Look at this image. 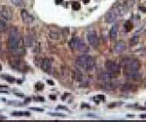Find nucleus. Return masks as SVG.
<instances>
[{"mask_svg": "<svg viewBox=\"0 0 146 122\" xmlns=\"http://www.w3.org/2000/svg\"><path fill=\"white\" fill-rule=\"evenodd\" d=\"M21 41L22 37L21 34L15 27H12L9 32L8 41H7V48L10 52L14 54H23V49L21 48Z\"/></svg>", "mask_w": 146, "mask_h": 122, "instance_id": "nucleus-1", "label": "nucleus"}, {"mask_svg": "<svg viewBox=\"0 0 146 122\" xmlns=\"http://www.w3.org/2000/svg\"><path fill=\"white\" fill-rule=\"evenodd\" d=\"M76 65L84 70H91L95 67L96 61L91 56L83 55L76 59Z\"/></svg>", "mask_w": 146, "mask_h": 122, "instance_id": "nucleus-2", "label": "nucleus"}, {"mask_svg": "<svg viewBox=\"0 0 146 122\" xmlns=\"http://www.w3.org/2000/svg\"><path fill=\"white\" fill-rule=\"evenodd\" d=\"M121 65L124 72L126 71H138L140 69V63L135 58H125L121 60Z\"/></svg>", "mask_w": 146, "mask_h": 122, "instance_id": "nucleus-3", "label": "nucleus"}, {"mask_svg": "<svg viewBox=\"0 0 146 122\" xmlns=\"http://www.w3.org/2000/svg\"><path fill=\"white\" fill-rule=\"evenodd\" d=\"M68 45L73 50L81 51V52H85V51H88V47L86 46V44L84 43L79 37H73L71 40L69 41Z\"/></svg>", "mask_w": 146, "mask_h": 122, "instance_id": "nucleus-4", "label": "nucleus"}, {"mask_svg": "<svg viewBox=\"0 0 146 122\" xmlns=\"http://www.w3.org/2000/svg\"><path fill=\"white\" fill-rule=\"evenodd\" d=\"M105 69L110 74H112L114 77L118 76L120 71H121V67L117 63L113 62V61L108 60L105 62Z\"/></svg>", "mask_w": 146, "mask_h": 122, "instance_id": "nucleus-5", "label": "nucleus"}, {"mask_svg": "<svg viewBox=\"0 0 146 122\" xmlns=\"http://www.w3.org/2000/svg\"><path fill=\"white\" fill-rule=\"evenodd\" d=\"M122 15V12H121V8L117 7V9H111L105 14V22L107 23H114L115 21L117 20V18L119 16Z\"/></svg>", "mask_w": 146, "mask_h": 122, "instance_id": "nucleus-6", "label": "nucleus"}, {"mask_svg": "<svg viewBox=\"0 0 146 122\" xmlns=\"http://www.w3.org/2000/svg\"><path fill=\"white\" fill-rule=\"evenodd\" d=\"M0 16L6 21H11L13 19V12L8 6H2L0 10Z\"/></svg>", "mask_w": 146, "mask_h": 122, "instance_id": "nucleus-7", "label": "nucleus"}, {"mask_svg": "<svg viewBox=\"0 0 146 122\" xmlns=\"http://www.w3.org/2000/svg\"><path fill=\"white\" fill-rule=\"evenodd\" d=\"M87 38H88V42H89V44H90L91 46H93V47L98 46V34H96V31H90V32H89Z\"/></svg>", "mask_w": 146, "mask_h": 122, "instance_id": "nucleus-8", "label": "nucleus"}, {"mask_svg": "<svg viewBox=\"0 0 146 122\" xmlns=\"http://www.w3.org/2000/svg\"><path fill=\"white\" fill-rule=\"evenodd\" d=\"M21 17L23 19V22L25 23H30L33 22V20H34L33 16L30 15V14L28 13L27 10H25V9L21 11Z\"/></svg>", "mask_w": 146, "mask_h": 122, "instance_id": "nucleus-9", "label": "nucleus"}, {"mask_svg": "<svg viewBox=\"0 0 146 122\" xmlns=\"http://www.w3.org/2000/svg\"><path fill=\"white\" fill-rule=\"evenodd\" d=\"M41 67L47 73H51L52 71V61L50 59H44L41 63Z\"/></svg>", "mask_w": 146, "mask_h": 122, "instance_id": "nucleus-10", "label": "nucleus"}, {"mask_svg": "<svg viewBox=\"0 0 146 122\" xmlns=\"http://www.w3.org/2000/svg\"><path fill=\"white\" fill-rule=\"evenodd\" d=\"M100 79L103 83H107V82H110L112 81V79L114 78V76L112 74H110L108 71H101V73L98 75Z\"/></svg>", "mask_w": 146, "mask_h": 122, "instance_id": "nucleus-11", "label": "nucleus"}, {"mask_svg": "<svg viewBox=\"0 0 146 122\" xmlns=\"http://www.w3.org/2000/svg\"><path fill=\"white\" fill-rule=\"evenodd\" d=\"M126 44H125V42L123 41H119L117 42L116 44H115L114 46V52L116 54H121L123 53L125 50H126Z\"/></svg>", "mask_w": 146, "mask_h": 122, "instance_id": "nucleus-12", "label": "nucleus"}, {"mask_svg": "<svg viewBox=\"0 0 146 122\" xmlns=\"http://www.w3.org/2000/svg\"><path fill=\"white\" fill-rule=\"evenodd\" d=\"M23 65H25L19 59H14V60L11 61V67L17 70H23Z\"/></svg>", "mask_w": 146, "mask_h": 122, "instance_id": "nucleus-13", "label": "nucleus"}, {"mask_svg": "<svg viewBox=\"0 0 146 122\" xmlns=\"http://www.w3.org/2000/svg\"><path fill=\"white\" fill-rule=\"evenodd\" d=\"M118 32H119V25H117V23H115V25H112V27L109 30V36H110V38H111V39L117 38Z\"/></svg>", "mask_w": 146, "mask_h": 122, "instance_id": "nucleus-14", "label": "nucleus"}, {"mask_svg": "<svg viewBox=\"0 0 146 122\" xmlns=\"http://www.w3.org/2000/svg\"><path fill=\"white\" fill-rule=\"evenodd\" d=\"M34 37L31 36V35H27V36L25 37V40H23V44H25V47H31L33 46L34 44Z\"/></svg>", "mask_w": 146, "mask_h": 122, "instance_id": "nucleus-15", "label": "nucleus"}, {"mask_svg": "<svg viewBox=\"0 0 146 122\" xmlns=\"http://www.w3.org/2000/svg\"><path fill=\"white\" fill-rule=\"evenodd\" d=\"M7 30V23L5 21H3L2 19H0V33L6 31Z\"/></svg>", "mask_w": 146, "mask_h": 122, "instance_id": "nucleus-16", "label": "nucleus"}, {"mask_svg": "<svg viewBox=\"0 0 146 122\" xmlns=\"http://www.w3.org/2000/svg\"><path fill=\"white\" fill-rule=\"evenodd\" d=\"M124 27H125V29H126L127 32H129L131 29H133V23H131V21H127L124 25Z\"/></svg>", "mask_w": 146, "mask_h": 122, "instance_id": "nucleus-17", "label": "nucleus"}, {"mask_svg": "<svg viewBox=\"0 0 146 122\" xmlns=\"http://www.w3.org/2000/svg\"><path fill=\"white\" fill-rule=\"evenodd\" d=\"M138 41H139V37H138V35H135V36L131 37V44L133 46H135V45H136V44L138 43Z\"/></svg>", "mask_w": 146, "mask_h": 122, "instance_id": "nucleus-18", "label": "nucleus"}, {"mask_svg": "<svg viewBox=\"0 0 146 122\" xmlns=\"http://www.w3.org/2000/svg\"><path fill=\"white\" fill-rule=\"evenodd\" d=\"M12 115L14 116H29V112H23V111H21V112H13Z\"/></svg>", "mask_w": 146, "mask_h": 122, "instance_id": "nucleus-19", "label": "nucleus"}, {"mask_svg": "<svg viewBox=\"0 0 146 122\" xmlns=\"http://www.w3.org/2000/svg\"><path fill=\"white\" fill-rule=\"evenodd\" d=\"M1 77L3 79H5L6 81H9V82H11V83H14V82L16 81V79L14 78V77H12L10 75H1Z\"/></svg>", "mask_w": 146, "mask_h": 122, "instance_id": "nucleus-20", "label": "nucleus"}, {"mask_svg": "<svg viewBox=\"0 0 146 122\" xmlns=\"http://www.w3.org/2000/svg\"><path fill=\"white\" fill-rule=\"evenodd\" d=\"M71 7H72V9L73 10H75V11H78L80 8H81V5H80V3L79 2H73L72 3V5H71Z\"/></svg>", "mask_w": 146, "mask_h": 122, "instance_id": "nucleus-21", "label": "nucleus"}, {"mask_svg": "<svg viewBox=\"0 0 146 122\" xmlns=\"http://www.w3.org/2000/svg\"><path fill=\"white\" fill-rule=\"evenodd\" d=\"M74 74H75V78L77 79V81H81L82 80V77H83V75H82V73L79 71H77V70H75V72H74Z\"/></svg>", "mask_w": 146, "mask_h": 122, "instance_id": "nucleus-22", "label": "nucleus"}, {"mask_svg": "<svg viewBox=\"0 0 146 122\" xmlns=\"http://www.w3.org/2000/svg\"><path fill=\"white\" fill-rule=\"evenodd\" d=\"M49 36H50L52 39H58V37H60V35H58V32H55V31H51L50 33H49Z\"/></svg>", "mask_w": 146, "mask_h": 122, "instance_id": "nucleus-23", "label": "nucleus"}, {"mask_svg": "<svg viewBox=\"0 0 146 122\" xmlns=\"http://www.w3.org/2000/svg\"><path fill=\"white\" fill-rule=\"evenodd\" d=\"M11 2L17 7H20L23 5V0H11Z\"/></svg>", "mask_w": 146, "mask_h": 122, "instance_id": "nucleus-24", "label": "nucleus"}, {"mask_svg": "<svg viewBox=\"0 0 146 122\" xmlns=\"http://www.w3.org/2000/svg\"><path fill=\"white\" fill-rule=\"evenodd\" d=\"M131 88H133V86L131 85V84H125V85L123 86L124 91H131L133 90Z\"/></svg>", "mask_w": 146, "mask_h": 122, "instance_id": "nucleus-25", "label": "nucleus"}, {"mask_svg": "<svg viewBox=\"0 0 146 122\" xmlns=\"http://www.w3.org/2000/svg\"><path fill=\"white\" fill-rule=\"evenodd\" d=\"M43 84L42 83H37L36 85H35V88L37 89V90H42V89H43Z\"/></svg>", "mask_w": 146, "mask_h": 122, "instance_id": "nucleus-26", "label": "nucleus"}, {"mask_svg": "<svg viewBox=\"0 0 146 122\" xmlns=\"http://www.w3.org/2000/svg\"><path fill=\"white\" fill-rule=\"evenodd\" d=\"M50 115L52 116H58V117H64L65 115L62 113H50Z\"/></svg>", "mask_w": 146, "mask_h": 122, "instance_id": "nucleus-27", "label": "nucleus"}, {"mask_svg": "<svg viewBox=\"0 0 146 122\" xmlns=\"http://www.w3.org/2000/svg\"><path fill=\"white\" fill-rule=\"evenodd\" d=\"M31 111H43V109H38V107H30Z\"/></svg>", "mask_w": 146, "mask_h": 122, "instance_id": "nucleus-28", "label": "nucleus"}, {"mask_svg": "<svg viewBox=\"0 0 146 122\" xmlns=\"http://www.w3.org/2000/svg\"><path fill=\"white\" fill-rule=\"evenodd\" d=\"M58 109H65V111H67V107H63V105H58Z\"/></svg>", "mask_w": 146, "mask_h": 122, "instance_id": "nucleus-29", "label": "nucleus"}, {"mask_svg": "<svg viewBox=\"0 0 146 122\" xmlns=\"http://www.w3.org/2000/svg\"><path fill=\"white\" fill-rule=\"evenodd\" d=\"M34 100L35 101H37V102H38V101H40V102H44V99L43 98H41V97H37V98H34Z\"/></svg>", "mask_w": 146, "mask_h": 122, "instance_id": "nucleus-30", "label": "nucleus"}, {"mask_svg": "<svg viewBox=\"0 0 146 122\" xmlns=\"http://www.w3.org/2000/svg\"><path fill=\"white\" fill-rule=\"evenodd\" d=\"M47 82H48V84H50V85H54V82L52 80H47Z\"/></svg>", "mask_w": 146, "mask_h": 122, "instance_id": "nucleus-31", "label": "nucleus"}, {"mask_svg": "<svg viewBox=\"0 0 146 122\" xmlns=\"http://www.w3.org/2000/svg\"><path fill=\"white\" fill-rule=\"evenodd\" d=\"M50 99L51 100H56V96H50Z\"/></svg>", "mask_w": 146, "mask_h": 122, "instance_id": "nucleus-32", "label": "nucleus"}, {"mask_svg": "<svg viewBox=\"0 0 146 122\" xmlns=\"http://www.w3.org/2000/svg\"><path fill=\"white\" fill-rule=\"evenodd\" d=\"M83 1L87 4V3H89V1H90V0H83Z\"/></svg>", "mask_w": 146, "mask_h": 122, "instance_id": "nucleus-33", "label": "nucleus"}, {"mask_svg": "<svg viewBox=\"0 0 146 122\" xmlns=\"http://www.w3.org/2000/svg\"><path fill=\"white\" fill-rule=\"evenodd\" d=\"M141 117H142V118H145V117H146V114H143V115H141Z\"/></svg>", "mask_w": 146, "mask_h": 122, "instance_id": "nucleus-34", "label": "nucleus"}, {"mask_svg": "<svg viewBox=\"0 0 146 122\" xmlns=\"http://www.w3.org/2000/svg\"><path fill=\"white\" fill-rule=\"evenodd\" d=\"M2 69V67H1V65H0V70H1Z\"/></svg>", "mask_w": 146, "mask_h": 122, "instance_id": "nucleus-35", "label": "nucleus"}, {"mask_svg": "<svg viewBox=\"0 0 146 122\" xmlns=\"http://www.w3.org/2000/svg\"><path fill=\"white\" fill-rule=\"evenodd\" d=\"M0 51H1V44H0Z\"/></svg>", "mask_w": 146, "mask_h": 122, "instance_id": "nucleus-36", "label": "nucleus"}]
</instances>
